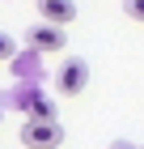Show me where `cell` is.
<instances>
[{"label":"cell","mask_w":144,"mask_h":149,"mask_svg":"<svg viewBox=\"0 0 144 149\" xmlns=\"http://www.w3.org/2000/svg\"><path fill=\"white\" fill-rule=\"evenodd\" d=\"M21 145L25 149H55V145H64L59 119H25L21 124Z\"/></svg>","instance_id":"1"},{"label":"cell","mask_w":144,"mask_h":149,"mask_svg":"<svg viewBox=\"0 0 144 149\" xmlns=\"http://www.w3.org/2000/svg\"><path fill=\"white\" fill-rule=\"evenodd\" d=\"M110 149H136V145H127V141H114V145Z\"/></svg>","instance_id":"8"},{"label":"cell","mask_w":144,"mask_h":149,"mask_svg":"<svg viewBox=\"0 0 144 149\" xmlns=\"http://www.w3.org/2000/svg\"><path fill=\"white\" fill-rule=\"evenodd\" d=\"M123 13L132 22H144V0H123Z\"/></svg>","instance_id":"7"},{"label":"cell","mask_w":144,"mask_h":149,"mask_svg":"<svg viewBox=\"0 0 144 149\" xmlns=\"http://www.w3.org/2000/svg\"><path fill=\"white\" fill-rule=\"evenodd\" d=\"M0 60H17V43L9 30H0Z\"/></svg>","instance_id":"6"},{"label":"cell","mask_w":144,"mask_h":149,"mask_svg":"<svg viewBox=\"0 0 144 149\" xmlns=\"http://www.w3.org/2000/svg\"><path fill=\"white\" fill-rule=\"evenodd\" d=\"M85 81H89V64H85L81 56H68L64 64H59V72H55V90L72 98V94L85 90Z\"/></svg>","instance_id":"2"},{"label":"cell","mask_w":144,"mask_h":149,"mask_svg":"<svg viewBox=\"0 0 144 149\" xmlns=\"http://www.w3.org/2000/svg\"><path fill=\"white\" fill-rule=\"evenodd\" d=\"M25 119H55V107H51V98L47 94H30V107H25Z\"/></svg>","instance_id":"5"},{"label":"cell","mask_w":144,"mask_h":149,"mask_svg":"<svg viewBox=\"0 0 144 149\" xmlns=\"http://www.w3.org/2000/svg\"><path fill=\"white\" fill-rule=\"evenodd\" d=\"M25 43H30V51H38V56H55V51H64V30L59 26H47V22H38V26H30L25 30Z\"/></svg>","instance_id":"3"},{"label":"cell","mask_w":144,"mask_h":149,"mask_svg":"<svg viewBox=\"0 0 144 149\" xmlns=\"http://www.w3.org/2000/svg\"><path fill=\"white\" fill-rule=\"evenodd\" d=\"M38 17L47 26H59L64 30V22L76 17V0H38Z\"/></svg>","instance_id":"4"}]
</instances>
